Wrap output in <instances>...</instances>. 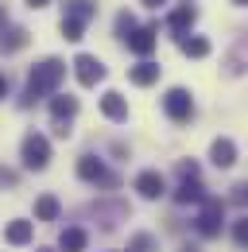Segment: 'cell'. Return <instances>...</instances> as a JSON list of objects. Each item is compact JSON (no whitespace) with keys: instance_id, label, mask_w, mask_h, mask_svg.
Instances as JSON below:
<instances>
[{"instance_id":"cell-1","label":"cell","mask_w":248,"mask_h":252,"mask_svg":"<svg viewBox=\"0 0 248 252\" xmlns=\"http://www.w3.org/2000/svg\"><path fill=\"white\" fill-rule=\"evenodd\" d=\"M62 78H66V63H62V59H43V63L28 74V90H24V97H20V105L28 109V105H35L39 97L55 94V90L62 86Z\"/></svg>"},{"instance_id":"cell-2","label":"cell","mask_w":248,"mask_h":252,"mask_svg":"<svg viewBox=\"0 0 248 252\" xmlns=\"http://www.w3.org/2000/svg\"><path fill=\"white\" fill-rule=\"evenodd\" d=\"M20 156H24V167H28V171H43V167L51 163V144H47V136L28 132L24 144H20Z\"/></svg>"},{"instance_id":"cell-3","label":"cell","mask_w":248,"mask_h":252,"mask_svg":"<svg viewBox=\"0 0 248 252\" xmlns=\"http://www.w3.org/2000/svg\"><path fill=\"white\" fill-rule=\"evenodd\" d=\"M163 113H167L175 125H183V121H190V117H194V97L186 94L183 86L167 90V97H163Z\"/></svg>"},{"instance_id":"cell-4","label":"cell","mask_w":248,"mask_h":252,"mask_svg":"<svg viewBox=\"0 0 248 252\" xmlns=\"http://www.w3.org/2000/svg\"><path fill=\"white\" fill-rule=\"evenodd\" d=\"M221 221H225V202L221 198H206L202 202V214H198V233L202 237H217L221 233Z\"/></svg>"},{"instance_id":"cell-5","label":"cell","mask_w":248,"mask_h":252,"mask_svg":"<svg viewBox=\"0 0 248 252\" xmlns=\"http://www.w3.org/2000/svg\"><path fill=\"white\" fill-rule=\"evenodd\" d=\"M51 117H55V132H59V136H70V121H74V117H78V97H55V101H51Z\"/></svg>"},{"instance_id":"cell-6","label":"cell","mask_w":248,"mask_h":252,"mask_svg":"<svg viewBox=\"0 0 248 252\" xmlns=\"http://www.w3.org/2000/svg\"><path fill=\"white\" fill-rule=\"evenodd\" d=\"M70 66H74V74H78V82H82V86H97V82L105 78V66H101L97 55H78Z\"/></svg>"},{"instance_id":"cell-7","label":"cell","mask_w":248,"mask_h":252,"mask_svg":"<svg viewBox=\"0 0 248 252\" xmlns=\"http://www.w3.org/2000/svg\"><path fill=\"white\" fill-rule=\"evenodd\" d=\"M136 190H140V198L155 202V198H163V194H167V183H163V175H159V171H140V175H136Z\"/></svg>"},{"instance_id":"cell-8","label":"cell","mask_w":248,"mask_h":252,"mask_svg":"<svg viewBox=\"0 0 248 252\" xmlns=\"http://www.w3.org/2000/svg\"><path fill=\"white\" fill-rule=\"evenodd\" d=\"M78 179H86V183H113L109 171H105V163H101L97 156H82L78 159Z\"/></svg>"},{"instance_id":"cell-9","label":"cell","mask_w":248,"mask_h":252,"mask_svg":"<svg viewBox=\"0 0 248 252\" xmlns=\"http://www.w3.org/2000/svg\"><path fill=\"white\" fill-rule=\"evenodd\" d=\"M210 159H214V167H233L237 163V144L229 136H217L210 144Z\"/></svg>"},{"instance_id":"cell-10","label":"cell","mask_w":248,"mask_h":252,"mask_svg":"<svg viewBox=\"0 0 248 252\" xmlns=\"http://www.w3.org/2000/svg\"><path fill=\"white\" fill-rule=\"evenodd\" d=\"M93 16H97V4L93 0H66V12H62V20H74V24H90Z\"/></svg>"},{"instance_id":"cell-11","label":"cell","mask_w":248,"mask_h":252,"mask_svg":"<svg viewBox=\"0 0 248 252\" xmlns=\"http://www.w3.org/2000/svg\"><path fill=\"white\" fill-rule=\"evenodd\" d=\"M128 51L140 55V59H148V55L155 51V28H136L132 39H128Z\"/></svg>"},{"instance_id":"cell-12","label":"cell","mask_w":248,"mask_h":252,"mask_svg":"<svg viewBox=\"0 0 248 252\" xmlns=\"http://www.w3.org/2000/svg\"><path fill=\"white\" fill-rule=\"evenodd\" d=\"M194 20H198V8H194V4H179V8L171 12V20H167V24H171V32L186 35L190 28H194Z\"/></svg>"},{"instance_id":"cell-13","label":"cell","mask_w":248,"mask_h":252,"mask_svg":"<svg viewBox=\"0 0 248 252\" xmlns=\"http://www.w3.org/2000/svg\"><path fill=\"white\" fill-rule=\"evenodd\" d=\"M101 113H105L109 121H128V101H124L117 90H109V94L101 97Z\"/></svg>"},{"instance_id":"cell-14","label":"cell","mask_w":248,"mask_h":252,"mask_svg":"<svg viewBox=\"0 0 248 252\" xmlns=\"http://www.w3.org/2000/svg\"><path fill=\"white\" fill-rule=\"evenodd\" d=\"M175 202L179 206H190V202H206V187L198 183V179H183L179 190H175Z\"/></svg>"},{"instance_id":"cell-15","label":"cell","mask_w":248,"mask_h":252,"mask_svg":"<svg viewBox=\"0 0 248 252\" xmlns=\"http://www.w3.org/2000/svg\"><path fill=\"white\" fill-rule=\"evenodd\" d=\"M31 233H35V225H31V221H24V218H16L8 229H4V241H8V245H28Z\"/></svg>"},{"instance_id":"cell-16","label":"cell","mask_w":248,"mask_h":252,"mask_svg":"<svg viewBox=\"0 0 248 252\" xmlns=\"http://www.w3.org/2000/svg\"><path fill=\"white\" fill-rule=\"evenodd\" d=\"M179 51L190 55V59H206V55H210V39H202V35H183V39H179Z\"/></svg>"},{"instance_id":"cell-17","label":"cell","mask_w":248,"mask_h":252,"mask_svg":"<svg viewBox=\"0 0 248 252\" xmlns=\"http://www.w3.org/2000/svg\"><path fill=\"white\" fill-rule=\"evenodd\" d=\"M245 66H248V32L241 35V39H237V47H233V55H229L225 70H229V74H241Z\"/></svg>"},{"instance_id":"cell-18","label":"cell","mask_w":248,"mask_h":252,"mask_svg":"<svg viewBox=\"0 0 248 252\" xmlns=\"http://www.w3.org/2000/svg\"><path fill=\"white\" fill-rule=\"evenodd\" d=\"M86 241H90L86 229H62V233H59V249L62 252H82V249H86Z\"/></svg>"},{"instance_id":"cell-19","label":"cell","mask_w":248,"mask_h":252,"mask_svg":"<svg viewBox=\"0 0 248 252\" xmlns=\"http://www.w3.org/2000/svg\"><path fill=\"white\" fill-rule=\"evenodd\" d=\"M128 78H132V86H155L159 82V66L155 63H140L128 70Z\"/></svg>"},{"instance_id":"cell-20","label":"cell","mask_w":248,"mask_h":252,"mask_svg":"<svg viewBox=\"0 0 248 252\" xmlns=\"http://www.w3.org/2000/svg\"><path fill=\"white\" fill-rule=\"evenodd\" d=\"M35 218L39 221H55L59 218V198H55V194H43V198L35 202Z\"/></svg>"},{"instance_id":"cell-21","label":"cell","mask_w":248,"mask_h":252,"mask_svg":"<svg viewBox=\"0 0 248 252\" xmlns=\"http://www.w3.org/2000/svg\"><path fill=\"white\" fill-rule=\"evenodd\" d=\"M24 43H28V32H24V28H12V32L0 39V51H4V55H12V51H20Z\"/></svg>"},{"instance_id":"cell-22","label":"cell","mask_w":248,"mask_h":252,"mask_svg":"<svg viewBox=\"0 0 248 252\" xmlns=\"http://www.w3.org/2000/svg\"><path fill=\"white\" fill-rule=\"evenodd\" d=\"M128 252H155V237L152 233H136V237L128 241Z\"/></svg>"},{"instance_id":"cell-23","label":"cell","mask_w":248,"mask_h":252,"mask_svg":"<svg viewBox=\"0 0 248 252\" xmlns=\"http://www.w3.org/2000/svg\"><path fill=\"white\" fill-rule=\"evenodd\" d=\"M132 32H136V20H132L128 12H121V16H117V35L128 43V39H132Z\"/></svg>"},{"instance_id":"cell-24","label":"cell","mask_w":248,"mask_h":252,"mask_svg":"<svg viewBox=\"0 0 248 252\" xmlns=\"http://www.w3.org/2000/svg\"><path fill=\"white\" fill-rule=\"evenodd\" d=\"M233 241L241 245V249H248V218H241V221H233Z\"/></svg>"},{"instance_id":"cell-25","label":"cell","mask_w":248,"mask_h":252,"mask_svg":"<svg viewBox=\"0 0 248 252\" xmlns=\"http://www.w3.org/2000/svg\"><path fill=\"white\" fill-rule=\"evenodd\" d=\"M82 32H86L82 24H74V20H62V35H66L70 43H78V39H82Z\"/></svg>"},{"instance_id":"cell-26","label":"cell","mask_w":248,"mask_h":252,"mask_svg":"<svg viewBox=\"0 0 248 252\" xmlns=\"http://www.w3.org/2000/svg\"><path fill=\"white\" fill-rule=\"evenodd\" d=\"M179 179H198V163H179Z\"/></svg>"},{"instance_id":"cell-27","label":"cell","mask_w":248,"mask_h":252,"mask_svg":"<svg viewBox=\"0 0 248 252\" xmlns=\"http://www.w3.org/2000/svg\"><path fill=\"white\" fill-rule=\"evenodd\" d=\"M233 202H248V183H241V187H233Z\"/></svg>"},{"instance_id":"cell-28","label":"cell","mask_w":248,"mask_h":252,"mask_svg":"<svg viewBox=\"0 0 248 252\" xmlns=\"http://www.w3.org/2000/svg\"><path fill=\"white\" fill-rule=\"evenodd\" d=\"M0 183H4V187H16V175H12V171H0Z\"/></svg>"},{"instance_id":"cell-29","label":"cell","mask_w":248,"mask_h":252,"mask_svg":"<svg viewBox=\"0 0 248 252\" xmlns=\"http://www.w3.org/2000/svg\"><path fill=\"white\" fill-rule=\"evenodd\" d=\"M4 97H8V78L0 74V101H4Z\"/></svg>"},{"instance_id":"cell-30","label":"cell","mask_w":248,"mask_h":252,"mask_svg":"<svg viewBox=\"0 0 248 252\" xmlns=\"http://www.w3.org/2000/svg\"><path fill=\"white\" fill-rule=\"evenodd\" d=\"M144 8H159V4H167V0H140Z\"/></svg>"},{"instance_id":"cell-31","label":"cell","mask_w":248,"mask_h":252,"mask_svg":"<svg viewBox=\"0 0 248 252\" xmlns=\"http://www.w3.org/2000/svg\"><path fill=\"white\" fill-rule=\"evenodd\" d=\"M51 0H28V8H47Z\"/></svg>"},{"instance_id":"cell-32","label":"cell","mask_w":248,"mask_h":252,"mask_svg":"<svg viewBox=\"0 0 248 252\" xmlns=\"http://www.w3.org/2000/svg\"><path fill=\"white\" fill-rule=\"evenodd\" d=\"M4 24H8V12H4V8H0V28H4Z\"/></svg>"},{"instance_id":"cell-33","label":"cell","mask_w":248,"mask_h":252,"mask_svg":"<svg viewBox=\"0 0 248 252\" xmlns=\"http://www.w3.org/2000/svg\"><path fill=\"white\" fill-rule=\"evenodd\" d=\"M233 4H237V8H248V0H233Z\"/></svg>"},{"instance_id":"cell-34","label":"cell","mask_w":248,"mask_h":252,"mask_svg":"<svg viewBox=\"0 0 248 252\" xmlns=\"http://www.w3.org/2000/svg\"><path fill=\"white\" fill-rule=\"evenodd\" d=\"M35 252H55V249H35Z\"/></svg>"},{"instance_id":"cell-35","label":"cell","mask_w":248,"mask_h":252,"mask_svg":"<svg viewBox=\"0 0 248 252\" xmlns=\"http://www.w3.org/2000/svg\"><path fill=\"white\" fill-rule=\"evenodd\" d=\"M183 252H198V249H183Z\"/></svg>"}]
</instances>
